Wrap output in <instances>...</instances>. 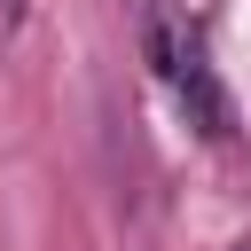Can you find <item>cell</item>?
<instances>
[{
	"instance_id": "obj_2",
	"label": "cell",
	"mask_w": 251,
	"mask_h": 251,
	"mask_svg": "<svg viewBox=\"0 0 251 251\" xmlns=\"http://www.w3.org/2000/svg\"><path fill=\"white\" fill-rule=\"evenodd\" d=\"M16 24H24V0H0V39H16Z\"/></svg>"
},
{
	"instance_id": "obj_3",
	"label": "cell",
	"mask_w": 251,
	"mask_h": 251,
	"mask_svg": "<svg viewBox=\"0 0 251 251\" xmlns=\"http://www.w3.org/2000/svg\"><path fill=\"white\" fill-rule=\"evenodd\" d=\"M235 251H251V243H235Z\"/></svg>"
},
{
	"instance_id": "obj_1",
	"label": "cell",
	"mask_w": 251,
	"mask_h": 251,
	"mask_svg": "<svg viewBox=\"0 0 251 251\" xmlns=\"http://www.w3.org/2000/svg\"><path fill=\"white\" fill-rule=\"evenodd\" d=\"M149 55H157V71H165V86L180 94V110L204 126V133H235V110H227V94H220V78H212V55H204V31L196 24H173V16H157L149 24Z\"/></svg>"
}]
</instances>
